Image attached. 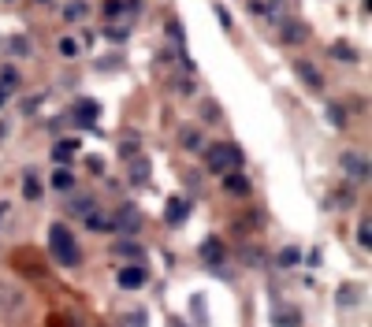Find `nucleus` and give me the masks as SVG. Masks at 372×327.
Segmentation results:
<instances>
[{
    "label": "nucleus",
    "instance_id": "f257e3e1",
    "mask_svg": "<svg viewBox=\"0 0 372 327\" xmlns=\"http://www.w3.org/2000/svg\"><path fill=\"white\" fill-rule=\"evenodd\" d=\"M49 253L63 268H78V264H82V250H78V242H75V234H71L68 224H52L49 227Z\"/></svg>",
    "mask_w": 372,
    "mask_h": 327
},
{
    "label": "nucleus",
    "instance_id": "f3484780",
    "mask_svg": "<svg viewBox=\"0 0 372 327\" xmlns=\"http://www.w3.org/2000/svg\"><path fill=\"white\" fill-rule=\"evenodd\" d=\"M86 227L89 231H112V216H104V212H97V208H93V212H86Z\"/></svg>",
    "mask_w": 372,
    "mask_h": 327
},
{
    "label": "nucleus",
    "instance_id": "0eeeda50",
    "mask_svg": "<svg viewBox=\"0 0 372 327\" xmlns=\"http://www.w3.org/2000/svg\"><path fill=\"white\" fill-rule=\"evenodd\" d=\"M186 216H190V198H171L168 208H164V224L168 227H179Z\"/></svg>",
    "mask_w": 372,
    "mask_h": 327
},
{
    "label": "nucleus",
    "instance_id": "dca6fc26",
    "mask_svg": "<svg viewBox=\"0 0 372 327\" xmlns=\"http://www.w3.org/2000/svg\"><path fill=\"white\" fill-rule=\"evenodd\" d=\"M142 253H145L142 245H138V242H127V238L116 245V257H123V260H135V264H142Z\"/></svg>",
    "mask_w": 372,
    "mask_h": 327
},
{
    "label": "nucleus",
    "instance_id": "ddd939ff",
    "mask_svg": "<svg viewBox=\"0 0 372 327\" xmlns=\"http://www.w3.org/2000/svg\"><path fill=\"white\" fill-rule=\"evenodd\" d=\"M202 257H205V264H223V242L220 238H205V245H202Z\"/></svg>",
    "mask_w": 372,
    "mask_h": 327
},
{
    "label": "nucleus",
    "instance_id": "c9c22d12",
    "mask_svg": "<svg viewBox=\"0 0 372 327\" xmlns=\"http://www.w3.org/2000/svg\"><path fill=\"white\" fill-rule=\"evenodd\" d=\"M4 101H8V94H0V108H4Z\"/></svg>",
    "mask_w": 372,
    "mask_h": 327
},
{
    "label": "nucleus",
    "instance_id": "f704fd0d",
    "mask_svg": "<svg viewBox=\"0 0 372 327\" xmlns=\"http://www.w3.org/2000/svg\"><path fill=\"white\" fill-rule=\"evenodd\" d=\"M171 327H186V323H182V320H171Z\"/></svg>",
    "mask_w": 372,
    "mask_h": 327
},
{
    "label": "nucleus",
    "instance_id": "5701e85b",
    "mask_svg": "<svg viewBox=\"0 0 372 327\" xmlns=\"http://www.w3.org/2000/svg\"><path fill=\"white\" fill-rule=\"evenodd\" d=\"M56 52H60L63 60H75V56H78V41H75V37H60V41H56Z\"/></svg>",
    "mask_w": 372,
    "mask_h": 327
},
{
    "label": "nucleus",
    "instance_id": "cd10ccee",
    "mask_svg": "<svg viewBox=\"0 0 372 327\" xmlns=\"http://www.w3.org/2000/svg\"><path fill=\"white\" fill-rule=\"evenodd\" d=\"M328 115H331V123H335V127H342V123H347V115H342V108H339V104H328Z\"/></svg>",
    "mask_w": 372,
    "mask_h": 327
},
{
    "label": "nucleus",
    "instance_id": "4be33fe9",
    "mask_svg": "<svg viewBox=\"0 0 372 327\" xmlns=\"http://www.w3.org/2000/svg\"><path fill=\"white\" fill-rule=\"evenodd\" d=\"M179 141H182V149H202V138H197V127H182V130H179Z\"/></svg>",
    "mask_w": 372,
    "mask_h": 327
},
{
    "label": "nucleus",
    "instance_id": "aec40b11",
    "mask_svg": "<svg viewBox=\"0 0 372 327\" xmlns=\"http://www.w3.org/2000/svg\"><path fill=\"white\" fill-rule=\"evenodd\" d=\"M75 141H56V146H52V160H56V164H68L71 160V156H75Z\"/></svg>",
    "mask_w": 372,
    "mask_h": 327
},
{
    "label": "nucleus",
    "instance_id": "412c9836",
    "mask_svg": "<svg viewBox=\"0 0 372 327\" xmlns=\"http://www.w3.org/2000/svg\"><path fill=\"white\" fill-rule=\"evenodd\" d=\"M11 89H19V71L4 68V71H0V94H11Z\"/></svg>",
    "mask_w": 372,
    "mask_h": 327
},
{
    "label": "nucleus",
    "instance_id": "bb28decb",
    "mask_svg": "<svg viewBox=\"0 0 372 327\" xmlns=\"http://www.w3.org/2000/svg\"><path fill=\"white\" fill-rule=\"evenodd\" d=\"M104 15H108V19L123 15V0H104Z\"/></svg>",
    "mask_w": 372,
    "mask_h": 327
},
{
    "label": "nucleus",
    "instance_id": "a878e982",
    "mask_svg": "<svg viewBox=\"0 0 372 327\" xmlns=\"http://www.w3.org/2000/svg\"><path fill=\"white\" fill-rule=\"evenodd\" d=\"M357 242H361V250H368V245H372V231H368V219H361V224H357Z\"/></svg>",
    "mask_w": 372,
    "mask_h": 327
},
{
    "label": "nucleus",
    "instance_id": "6ab92c4d",
    "mask_svg": "<svg viewBox=\"0 0 372 327\" xmlns=\"http://www.w3.org/2000/svg\"><path fill=\"white\" fill-rule=\"evenodd\" d=\"M23 198L26 201H42V179H37V175H26L23 179Z\"/></svg>",
    "mask_w": 372,
    "mask_h": 327
},
{
    "label": "nucleus",
    "instance_id": "20e7f679",
    "mask_svg": "<svg viewBox=\"0 0 372 327\" xmlns=\"http://www.w3.org/2000/svg\"><path fill=\"white\" fill-rule=\"evenodd\" d=\"M116 283H119V290H142L149 283V271H145V264H127L116 271Z\"/></svg>",
    "mask_w": 372,
    "mask_h": 327
},
{
    "label": "nucleus",
    "instance_id": "39448f33",
    "mask_svg": "<svg viewBox=\"0 0 372 327\" xmlns=\"http://www.w3.org/2000/svg\"><path fill=\"white\" fill-rule=\"evenodd\" d=\"M342 172L354 182H368V156L365 153H342Z\"/></svg>",
    "mask_w": 372,
    "mask_h": 327
},
{
    "label": "nucleus",
    "instance_id": "1a4fd4ad",
    "mask_svg": "<svg viewBox=\"0 0 372 327\" xmlns=\"http://www.w3.org/2000/svg\"><path fill=\"white\" fill-rule=\"evenodd\" d=\"M223 190H228L231 198H249V179L238 175V172H228L223 175Z\"/></svg>",
    "mask_w": 372,
    "mask_h": 327
},
{
    "label": "nucleus",
    "instance_id": "423d86ee",
    "mask_svg": "<svg viewBox=\"0 0 372 327\" xmlns=\"http://www.w3.org/2000/svg\"><path fill=\"white\" fill-rule=\"evenodd\" d=\"M294 71H298V78L305 82V89H313V94H321V89H324V75L316 71V63L298 60V63H294Z\"/></svg>",
    "mask_w": 372,
    "mask_h": 327
},
{
    "label": "nucleus",
    "instance_id": "b1692460",
    "mask_svg": "<svg viewBox=\"0 0 372 327\" xmlns=\"http://www.w3.org/2000/svg\"><path fill=\"white\" fill-rule=\"evenodd\" d=\"M298 260H302V250H298V245H287V250H279V264H283V268H294Z\"/></svg>",
    "mask_w": 372,
    "mask_h": 327
},
{
    "label": "nucleus",
    "instance_id": "f03ea898",
    "mask_svg": "<svg viewBox=\"0 0 372 327\" xmlns=\"http://www.w3.org/2000/svg\"><path fill=\"white\" fill-rule=\"evenodd\" d=\"M202 156L212 175H228L242 167V149L231 146V141H209V146H202Z\"/></svg>",
    "mask_w": 372,
    "mask_h": 327
},
{
    "label": "nucleus",
    "instance_id": "a211bd4d",
    "mask_svg": "<svg viewBox=\"0 0 372 327\" xmlns=\"http://www.w3.org/2000/svg\"><path fill=\"white\" fill-rule=\"evenodd\" d=\"M93 208H97V205H93L89 193H82V198H71V201H68V212H71V216H86V212H93Z\"/></svg>",
    "mask_w": 372,
    "mask_h": 327
},
{
    "label": "nucleus",
    "instance_id": "2eb2a0df",
    "mask_svg": "<svg viewBox=\"0 0 372 327\" xmlns=\"http://www.w3.org/2000/svg\"><path fill=\"white\" fill-rule=\"evenodd\" d=\"M60 15H63V23H82V19L89 15V4H86V0H71V4L63 8Z\"/></svg>",
    "mask_w": 372,
    "mask_h": 327
},
{
    "label": "nucleus",
    "instance_id": "f8f14e48",
    "mask_svg": "<svg viewBox=\"0 0 372 327\" xmlns=\"http://www.w3.org/2000/svg\"><path fill=\"white\" fill-rule=\"evenodd\" d=\"M149 160H145V156H135V160H130V182H135V186H145V182H149Z\"/></svg>",
    "mask_w": 372,
    "mask_h": 327
},
{
    "label": "nucleus",
    "instance_id": "c85d7f7f",
    "mask_svg": "<svg viewBox=\"0 0 372 327\" xmlns=\"http://www.w3.org/2000/svg\"><path fill=\"white\" fill-rule=\"evenodd\" d=\"M11 52H16V56H26V52H30V45H26V37H11Z\"/></svg>",
    "mask_w": 372,
    "mask_h": 327
},
{
    "label": "nucleus",
    "instance_id": "7c9ffc66",
    "mask_svg": "<svg viewBox=\"0 0 372 327\" xmlns=\"http://www.w3.org/2000/svg\"><path fill=\"white\" fill-rule=\"evenodd\" d=\"M357 302V294L350 290V286H342V290H339V305H354Z\"/></svg>",
    "mask_w": 372,
    "mask_h": 327
},
{
    "label": "nucleus",
    "instance_id": "9d476101",
    "mask_svg": "<svg viewBox=\"0 0 372 327\" xmlns=\"http://www.w3.org/2000/svg\"><path fill=\"white\" fill-rule=\"evenodd\" d=\"M97 115H101V104L97 101H78V108H75V123H97Z\"/></svg>",
    "mask_w": 372,
    "mask_h": 327
},
{
    "label": "nucleus",
    "instance_id": "7ed1b4c3",
    "mask_svg": "<svg viewBox=\"0 0 372 327\" xmlns=\"http://www.w3.org/2000/svg\"><path fill=\"white\" fill-rule=\"evenodd\" d=\"M112 231L130 234V238H135V234L142 231V212H138L135 205H123V208H119V212L112 216Z\"/></svg>",
    "mask_w": 372,
    "mask_h": 327
},
{
    "label": "nucleus",
    "instance_id": "6e6552de",
    "mask_svg": "<svg viewBox=\"0 0 372 327\" xmlns=\"http://www.w3.org/2000/svg\"><path fill=\"white\" fill-rule=\"evenodd\" d=\"M249 11L257 19H283V0H249Z\"/></svg>",
    "mask_w": 372,
    "mask_h": 327
},
{
    "label": "nucleus",
    "instance_id": "9b49d317",
    "mask_svg": "<svg viewBox=\"0 0 372 327\" xmlns=\"http://www.w3.org/2000/svg\"><path fill=\"white\" fill-rule=\"evenodd\" d=\"M119 327H149V309H127V312H119Z\"/></svg>",
    "mask_w": 372,
    "mask_h": 327
},
{
    "label": "nucleus",
    "instance_id": "72a5a7b5",
    "mask_svg": "<svg viewBox=\"0 0 372 327\" xmlns=\"http://www.w3.org/2000/svg\"><path fill=\"white\" fill-rule=\"evenodd\" d=\"M8 216H11V205H0V227H8V224H4Z\"/></svg>",
    "mask_w": 372,
    "mask_h": 327
},
{
    "label": "nucleus",
    "instance_id": "473e14b6",
    "mask_svg": "<svg viewBox=\"0 0 372 327\" xmlns=\"http://www.w3.org/2000/svg\"><path fill=\"white\" fill-rule=\"evenodd\" d=\"M283 37H287V41H298V37H302V26H287Z\"/></svg>",
    "mask_w": 372,
    "mask_h": 327
},
{
    "label": "nucleus",
    "instance_id": "2f4dec72",
    "mask_svg": "<svg viewBox=\"0 0 372 327\" xmlns=\"http://www.w3.org/2000/svg\"><path fill=\"white\" fill-rule=\"evenodd\" d=\"M202 115H205V120H220V108H216V101H209L205 108H202Z\"/></svg>",
    "mask_w": 372,
    "mask_h": 327
},
{
    "label": "nucleus",
    "instance_id": "4468645a",
    "mask_svg": "<svg viewBox=\"0 0 372 327\" xmlns=\"http://www.w3.org/2000/svg\"><path fill=\"white\" fill-rule=\"evenodd\" d=\"M52 190L56 193H75V175L68 172V167H56V172H52Z\"/></svg>",
    "mask_w": 372,
    "mask_h": 327
},
{
    "label": "nucleus",
    "instance_id": "393cba45",
    "mask_svg": "<svg viewBox=\"0 0 372 327\" xmlns=\"http://www.w3.org/2000/svg\"><path fill=\"white\" fill-rule=\"evenodd\" d=\"M331 56H339V60H347V63H357V60H361L354 49H347L342 41H339V45H331Z\"/></svg>",
    "mask_w": 372,
    "mask_h": 327
},
{
    "label": "nucleus",
    "instance_id": "c756f323",
    "mask_svg": "<svg viewBox=\"0 0 372 327\" xmlns=\"http://www.w3.org/2000/svg\"><path fill=\"white\" fill-rule=\"evenodd\" d=\"M138 153V138H127L123 146H119V156H135Z\"/></svg>",
    "mask_w": 372,
    "mask_h": 327
}]
</instances>
